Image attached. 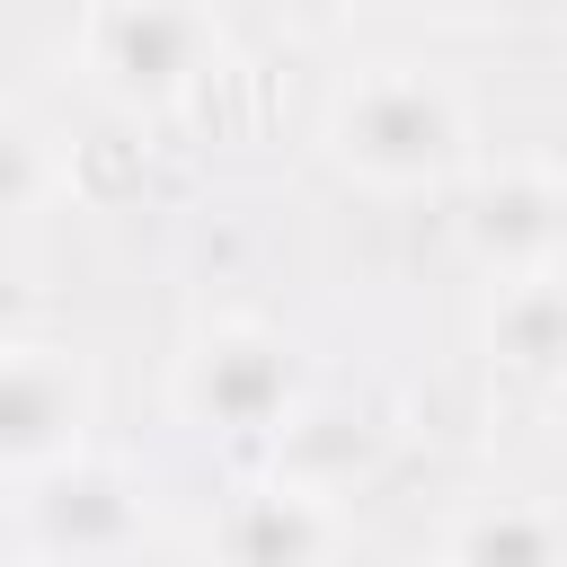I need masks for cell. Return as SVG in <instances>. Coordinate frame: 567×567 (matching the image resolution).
Segmentation results:
<instances>
[{
	"label": "cell",
	"mask_w": 567,
	"mask_h": 567,
	"mask_svg": "<svg viewBox=\"0 0 567 567\" xmlns=\"http://www.w3.org/2000/svg\"><path fill=\"white\" fill-rule=\"evenodd\" d=\"M434 567H558V523L532 496H487V505L452 514Z\"/></svg>",
	"instance_id": "obj_10"
},
{
	"label": "cell",
	"mask_w": 567,
	"mask_h": 567,
	"mask_svg": "<svg viewBox=\"0 0 567 567\" xmlns=\"http://www.w3.org/2000/svg\"><path fill=\"white\" fill-rule=\"evenodd\" d=\"M71 53L106 106L142 115V106H177L186 89H204L221 71V18H204V9H89L71 27Z\"/></svg>",
	"instance_id": "obj_2"
},
{
	"label": "cell",
	"mask_w": 567,
	"mask_h": 567,
	"mask_svg": "<svg viewBox=\"0 0 567 567\" xmlns=\"http://www.w3.org/2000/svg\"><path fill=\"white\" fill-rule=\"evenodd\" d=\"M9 549H18V532H9V505H0V558H9Z\"/></svg>",
	"instance_id": "obj_14"
},
{
	"label": "cell",
	"mask_w": 567,
	"mask_h": 567,
	"mask_svg": "<svg viewBox=\"0 0 567 567\" xmlns=\"http://www.w3.org/2000/svg\"><path fill=\"white\" fill-rule=\"evenodd\" d=\"M567 354V310H558V275H514L496 284V310H487V363L505 381H549Z\"/></svg>",
	"instance_id": "obj_9"
},
{
	"label": "cell",
	"mask_w": 567,
	"mask_h": 567,
	"mask_svg": "<svg viewBox=\"0 0 567 567\" xmlns=\"http://www.w3.org/2000/svg\"><path fill=\"white\" fill-rule=\"evenodd\" d=\"M0 567H44V558H35V549H9V558H0Z\"/></svg>",
	"instance_id": "obj_13"
},
{
	"label": "cell",
	"mask_w": 567,
	"mask_h": 567,
	"mask_svg": "<svg viewBox=\"0 0 567 567\" xmlns=\"http://www.w3.org/2000/svg\"><path fill=\"white\" fill-rule=\"evenodd\" d=\"M89 416H97V381L89 354L71 346H0V478H44L71 452H89Z\"/></svg>",
	"instance_id": "obj_5"
},
{
	"label": "cell",
	"mask_w": 567,
	"mask_h": 567,
	"mask_svg": "<svg viewBox=\"0 0 567 567\" xmlns=\"http://www.w3.org/2000/svg\"><path fill=\"white\" fill-rule=\"evenodd\" d=\"M204 549H213V567H337L346 558V505L257 470L213 505Z\"/></svg>",
	"instance_id": "obj_6"
},
{
	"label": "cell",
	"mask_w": 567,
	"mask_h": 567,
	"mask_svg": "<svg viewBox=\"0 0 567 567\" xmlns=\"http://www.w3.org/2000/svg\"><path fill=\"white\" fill-rule=\"evenodd\" d=\"M266 443H275V478H292V487H310V496H328V505H346V487L381 461L372 408H354V399H310V390H301V408H292Z\"/></svg>",
	"instance_id": "obj_8"
},
{
	"label": "cell",
	"mask_w": 567,
	"mask_h": 567,
	"mask_svg": "<svg viewBox=\"0 0 567 567\" xmlns=\"http://www.w3.org/2000/svg\"><path fill=\"white\" fill-rule=\"evenodd\" d=\"M53 195H62V151H53L18 106H0V221L35 213V204H53Z\"/></svg>",
	"instance_id": "obj_11"
},
{
	"label": "cell",
	"mask_w": 567,
	"mask_h": 567,
	"mask_svg": "<svg viewBox=\"0 0 567 567\" xmlns=\"http://www.w3.org/2000/svg\"><path fill=\"white\" fill-rule=\"evenodd\" d=\"M558 213H567L558 159L549 151H514V159L478 168L470 213H461V239L478 248V266H496V284L558 275Z\"/></svg>",
	"instance_id": "obj_7"
},
{
	"label": "cell",
	"mask_w": 567,
	"mask_h": 567,
	"mask_svg": "<svg viewBox=\"0 0 567 567\" xmlns=\"http://www.w3.org/2000/svg\"><path fill=\"white\" fill-rule=\"evenodd\" d=\"M301 408V354L266 319H213L177 354V416L230 443H266Z\"/></svg>",
	"instance_id": "obj_4"
},
{
	"label": "cell",
	"mask_w": 567,
	"mask_h": 567,
	"mask_svg": "<svg viewBox=\"0 0 567 567\" xmlns=\"http://www.w3.org/2000/svg\"><path fill=\"white\" fill-rule=\"evenodd\" d=\"M328 159L381 195L443 186L470 159V106L425 62H363L328 97Z\"/></svg>",
	"instance_id": "obj_1"
},
{
	"label": "cell",
	"mask_w": 567,
	"mask_h": 567,
	"mask_svg": "<svg viewBox=\"0 0 567 567\" xmlns=\"http://www.w3.org/2000/svg\"><path fill=\"white\" fill-rule=\"evenodd\" d=\"M35 337V284L0 257V346H27Z\"/></svg>",
	"instance_id": "obj_12"
},
{
	"label": "cell",
	"mask_w": 567,
	"mask_h": 567,
	"mask_svg": "<svg viewBox=\"0 0 567 567\" xmlns=\"http://www.w3.org/2000/svg\"><path fill=\"white\" fill-rule=\"evenodd\" d=\"M151 523V487L133 461H106V452H71L62 470L27 478L18 505H9V532L18 549H35L44 567H115Z\"/></svg>",
	"instance_id": "obj_3"
}]
</instances>
